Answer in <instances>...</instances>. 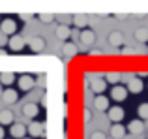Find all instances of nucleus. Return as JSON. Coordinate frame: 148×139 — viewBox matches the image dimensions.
Segmentation results:
<instances>
[{"mask_svg":"<svg viewBox=\"0 0 148 139\" xmlns=\"http://www.w3.org/2000/svg\"><path fill=\"white\" fill-rule=\"evenodd\" d=\"M15 30H17V23H15L13 19H4V21L0 23V32H2L4 36H13Z\"/></svg>","mask_w":148,"mask_h":139,"instance_id":"obj_1","label":"nucleus"},{"mask_svg":"<svg viewBox=\"0 0 148 139\" xmlns=\"http://www.w3.org/2000/svg\"><path fill=\"white\" fill-rule=\"evenodd\" d=\"M111 98L114 100V102H124V100L127 98V88L120 87V85H114L112 90H111Z\"/></svg>","mask_w":148,"mask_h":139,"instance_id":"obj_2","label":"nucleus"},{"mask_svg":"<svg viewBox=\"0 0 148 139\" xmlns=\"http://www.w3.org/2000/svg\"><path fill=\"white\" fill-rule=\"evenodd\" d=\"M107 115H109V120H112V122H120V120H124V109L120 105H112V107H109L107 109Z\"/></svg>","mask_w":148,"mask_h":139,"instance_id":"obj_3","label":"nucleus"},{"mask_svg":"<svg viewBox=\"0 0 148 139\" xmlns=\"http://www.w3.org/2000/svg\"><path fill=\"white\" fill-rule=\"evenodd\" d=\"M19 100V92L13 90V88H6V90H2V102L6 103V105H11V103H17Z\"/></svg>","mask_w":148,"mask_h":139,"instance_id":"obj_4","label":"nucleus"},{"mask_svg":"<svg viewBox=\"0 0 148 139\" xmlns=\"http://www.w3.org/2000/svg\"><path fill=\"white\" fill-rule=\"evenodd\" d=\"M17 83H19V88H21V90H32L34 85H36V81H34V77H32V75L25 73V75L19 77Z\"/></svg>","mask_w":148,"mask_h":139,"instance_id":"obj_5","label":"nucleus"},{"mask_svg":"<svg viewBox=\"0 0 148 139\" xmlns=\"http://www.w3.org/2000/svg\"><path fill=\"white\" fill-rule=\"evenodd\" d=\"M143 81L139 79V77H130V81H127V92H131V94H139V92L143 90Z\"/></svg>","mask_w":148,"mask_h":139,"instance_id":"obj_6","label":"nucleus"},{"mask_svg":"<svg viewBox=\"0 0 148 139\" xmlns=\"http://www.w3.org/2000/svg\"><path fill=\"white\" fill-rule=\"evenodd\" d=\"M107 41H109V45H112V47H120V45H124V34L120 32V30H112V32L109 34Z\"/></svg>","mask_w":148,"mask_h":139,"instance_id":"obj_7","label":"nucleus"},{"mask_svg":"<svg viewBox=\"0 0 148 139\" xmlns=\"http://www.w3.org/2000/svg\"><path fill=\"white\" fill-rule=\"evenodd\" d=\"M38 113H40V107H38L34 102H28V103L23 105V115H25L26 118H36Z\"/></svg>","mask_w":148,"mask_h":139,"instance_id":"obj_8","label":"nucleus"},{"mask_svg":"<svg viewBox=\"0 0 148 139\" xmlns=\"http://www.w3.org/2000/svg\"><path fill=\"white\" fill-rule=\"evenodd\" d=\"M43 130H45V124H41V122H30L26 132L34 137H43Z\"/></svg>","mask_w":148,"mask_h":139,"instance_id":"obj_9","label":"nucleus"},{"mask_svg":"<svg viewBox=\"0 0 148 139\" xmlns=\"http://www.w3.org/2000/svg\"><path fill=\"white\" fill-rule=\"evenodd\" d=\"M127 130H130V133H133V136H141L143 132H145V120H131L130 126H127Z\"/></svg>","mask_w":148,"mask_h":139,"instance_id":"obj_10","label":"nucleus"},{"mask_svg":"<svg viewBox=\"0 0 148 139\" xmlns=\"http://www.w3.org/2000/svg\"><path fill=\"white\" fill-rule=\"evenodd\" d=\"M11 137L13 139H23L26 136V126L25 124H11V130H10Z\"/></svg>","mask_w":148,"mask_h":139,"instance_id":"obj_11","label":"nucleus"},{"mask_svg":"<svg viewBox=\"0 0 148 139\" xmlns=\"http://www.w3.org/2000/svg\"><path fill=\"white\" fill-rule=\"evenodd\" d=\"M79 38H81V43H83V45H94L96 43V34H94V30H83Z\"/></svg>","mask_w":148,"mask_h":139,"instance_id":"obj_12","label":"nucleus"},{"mask_svg":"<svg viewBox=\"0 0 148 139\" xmlns=\"http://www.w3.org/2000/svg\"><path fill=\"white\" fill-rule=\"evenodd\" d=\"M8 45H10L11 51H23V47H25V40H23L21 36H11L10 41H8Z\"/></svg>","mask_w":148,"mask_h":139,"instance_id":"obj_13","label":"nucleus"},{"mask_svg":"<svg viewBox=\"0 0 148 139\" xmlns=\"http://www.w3.org/2000/svg\"><path fill=\"white\" fill-rule=\"evenodd\" d=\"M94 107L98 111H107L109 109V98H107V96H103V94H98L94 98Z\"/></svg>","mask_w":148,"mask_h":139,"instance_id":"obj_14","label":"nucleus"},{"mask_svg":"<svg viewBox=\"0 0 148 139\" xmlns=\"http://www.w3.org/2000/svg\"><path fill=\"white\" fill-rule=\"evenodd\" d=\"M90 88L96 92V94H101V92H103L105 88H107V81H105V79H101V77H96V79H92Z\"/></svg>","mask_w":148,"mask_h":139,"instance_id":"obj_15","label":"nucleus"},{"mask_svg":"<svg viewBox=\"0 0 148 139\" xmlns=\"http://www.w3.org/2000/svg\"><path fill=\"white\" fill-rule=\"evenodd\" d=\"M126 132H127V130L124 128L120 122H114V124L111 126V137L112 139H122L124 136H126Z\"/></svg>","mask_w":148,"mask_h":139,"instance_id":"obj_16","label":"nucleus"},{"mask_svg":"<svg viewBox=\"0 0 148 139\" xmlns=\"http://www.w3.org/2000/svg\"><path fill=\"white\" fill-rule=\"evenodd\" d=\"M30 49H32L34 53H41L45 49V40H43V38H40V36L32 38V40H30Z\"/></svg>","mask_w":148,"mask_h":139,"instance_id":"obj_17","label":"nucleus"},{"mask_svg":"<svg viewBox=\"0 0 148 139\" xmlns=\"http://www.w3.org/2000/svg\"><path fill=\"white\" fill-rule=\"evenodd\" d=\"M13 111H10V109H4V111H0V126H6V124H13Z\"/></svg>","mask_w":148,"mask_h":139,"instance_id":"obj_18","label":"nucleus"},{"mask_svg":"<svg viewBox=\"0 0 148 139\" xmlns=\"http://www.w3.org/2000/svg\"><path fill=\"white\" fill-rule=\"evenodd\" d=\"M54 34H56L58 40H68V38L71 36V30L68 28V25H58L56 30H54Z\"/></svg>","mask_w":148,"mask_h":139,"instance_id":"obj_19","label":"nucleus"},{"mask_svg":"<svg viewBox=\"0 0 148 139\" xmlns=\"http://www.w3.org/2000/svg\"><path fill=\"white\" fill-rule=\"evenodd\" d=\"M120 79H122V73H118V72H107L105 73V81L111 83V85H116Z\"/></svg>","mask_w":148,"mask_h":139,"instance_id":"obj_20","label":"nucleus"},{"mask_svg":"<svg viewBox=\"0 0 148 139\" xmlns=\"http://www.w3.org/2000/svg\"><path fill=\"white\" fill-rule=\"evenodd\" d=\"M77 45L75 43H64L62 45V53H64L66 56H73V55H77Z\"/></svg>","mask_w":148,"mask_h":139,"instance_id":"obj_21","label":"nucleus"},{"mask_svg":"<svg viewBox=\"0 0 148 139\" xmlns=\"http://www.w3.org/2000/svg\"><path fill=\"white\" fill-rule=\"evenodd\" d=\"M135 40L141 41V43H145V41H148V30L145 28V26H141V28L135 30Z\"/></svg>","mask_w":148,"mask_h":139,"instance_id":"obj_22","label":"nucleus"},{"mask_svg":"<svg viewBox=\"0 0 148 139\" xmlns=\"http://www.w3.org/2000/svg\"><path fill=\"white\" fill-rule=\"evenodd\" d=\"M71 21H73V25L79 26V28H84V26L88 25V17H86V15H75Z\"/></svg>","mask_w":148,"mask_h":139,"instance_id":"obj_23","label":"nucleus"},{"mask_svg":"<svg viewBox=\"0 0 148 139\" xmlns=\"http://www.w3.org/2000/svg\"><path fill=\"white\" fill-rule=\"evenodd\" d=\"M13 81H15V73H11V72L0 73V83H2V85H11Z\"/></svg>","mask_w":148,"mask_h":139,"instance_id":"obj_24","label":"nucleus"},{"mask_svg":"<svg viewBox=\"0 0 148 139\" xmlns=\"http://www.w3.org/2000/svg\"><path fill=\"white\" fill-rule=\"evenodd\" d=\"M137 115L141 120H148V103H141L137 109Z\"/></svg>","mask_w":148,"mask_h":139,"instance_id":"obj_25","label":"nucleus"},{"mask_svg":"<svg viewBox=\"0 0 148 139\" xmlns=\"http://www.w3.org/2000/svg\"><path fill=\"white\" fill-rule=\"evenodd\" d=\"M38 19H40L41 23H45V25H49V23H53V21H54V15H49V13H41V15H38Z\"/></svg>","mask_w":148,"mask_h":139,"instance_id":"obj_26","label":"nucleus"},{"mask_svg":"<svg viewBox=\"0 0 148 139\" xmlns=\"http://www.w3.org/2000/svg\"><path fill=\"white\" fill-rule=\"evenodd\" d=\"M90 139H107V136H105L103 132H94V133L90 136Z\"/></svg>","mask_w":148,"mask_h":139,"instance_id":"obj_27","label":"nucleus"},{"mask_svg":"<svg viewBox=\"0 0 148 139\" xmlns=\"http://www.w3.org/2000/svg\"><path fill=\"white\" fill-rule=\"evenodd\" d=\"M83 117H84V122H90V120H92V113H90V109H84V111H83Z\"/></svg>","mask_w":148,"mask_h":139,"instance_id":"obj_28","label":"nucleus"},{"mask_svg":"<svg viewBox=\"0 0 148 139\" xmlns=\"http://www.w3.org/2000/svg\"><path fill=\"white\" fill-rule=\"evenodd\" d=\"M90 55H101V49H90Z\"/></svg>","mask_w":148,"mask_h":139,"instance_id":"obj_29","label":"nucleus"},{"mask_svg":"<svg viewBox=\"0 0 148 139\" xmlns=\"http://www.w3.org/2000/svg\"><path fill=\"white\" fill-rule=\"evenodd\" d=\"M116 19H118V21H126L127 17H126V15H116Z\"/></svg>","mask_w":148,"mask_h":139,"instance_id":"obj_30","label":"nucleus"},{"mask_svg":"<svg viewBox=\"0 0 148 139\" xmlns=\"http://www.w3.org/2000/svg\"><path fill=\"white\" fill-rule=\"evenodd\" d=\"M4 41H6V40H4V34L0 32V45H4Z\"/></svg>","mask_w":148,"mask_h":139,"instance_id":"obj_31","label":"nucleus"},{"mask_svg":"<svg viewBox=\"0 0 148 139\" xmlns=\"http://www.w3.org/2000/svg\"><path fill=\"white\" fill-rule=\"evenodd\" d=\"M0 139H4V128L0 126Z\"/></svg>","mask_w":148,"mask_h":139,"instance_id":"obj_32","label":"nucleus"},{"mask_svg":"<svg viewBox=\"0 0 148 139\" xmlns=\"http://www.w3.org/2000/svg\"><path fill=\"white\" fill-rule=\"evenodd\" d=\"M0 55H2V56H4V55H6V51H4V49H0Z\"/></svg>","mask_w":148,"mask_h":139,"instance_id":"obj_33","label":"nucleus"},{"mask_svg":"<svg viewBox=\"0 0 148 139\" xmlns=\"http://www.w3.org/2000/svg\"><path fill=\"white\" fill-rule=\"evenodd\" d=\"M23 139H32V137H23Z\"/></svg>","mask_w":148,"mask_h":139,"instance_id":"obj_34","label":"nucleus"},{"mask_svg":"<svg viewBox=\"0 0 148 139\" xmlns=\"http://www.w3.org/2000/svg\"><path fill=\"white\" fill-rule=\"evenodd\" d=\"M146 53H148V49H146Z\"/></svg>","mask_w":148,"mask_h":139,"instance_id":"obj_35","label":"nucleus"}]
</instances>
